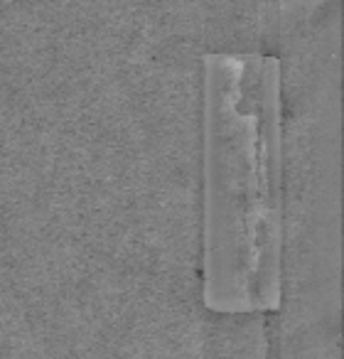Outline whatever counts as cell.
Returning <instances> with one entry per match:
<instances>
[{
	"mask_svg": "<svg viewBox=\"0 0 344 359\" xmlns=\"http://www.w3.org/2000/svg\"><path fill=\"white\" fill-rule=\"evenodd\" d=\"M202 65V300L216 315L283 298V81L268 55Z\"/></svg>",
	"mask_w": 344,
	"mask_h": 359,
	"instance_id": "cell-1",
	"label": "cell"
}]
</instances>
